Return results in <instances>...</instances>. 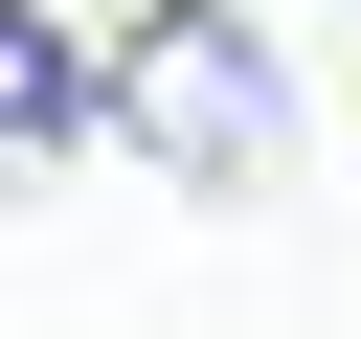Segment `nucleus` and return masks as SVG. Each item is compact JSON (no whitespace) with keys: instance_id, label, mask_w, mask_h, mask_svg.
Segmentation results:
<instances>
[{"instance_id":"f257e3e1","label":"nucleus","mask_w":361,"mask_h":339,"mask_svg":"<svg viewBox=\"0 0 361 339\" xmlns=\"http://www.w3.org/2000/svg\"><path fill=\"white\" fill-rule=\"evenodd\" d=\"M113 113H135V136L180 158V181H271V136H293V68H271V45L226 23V0H180V23H158L135 68H113Z\"/></svg>"},{"instance_id":"f03ea898","label":"nucleus","mask_w":361,"mask_h":339,"mask_svg":"<svg viewBox=\"0 0 361 339\" xmlns=\"http://www.w3.org/2000/svg\"><path fill=\"white\" fill-rule=\"evenodd\" d=\"M0 136H23V158L113 136V68H90V45H45V23H0Z\"/></svg>"}]
</instances>
